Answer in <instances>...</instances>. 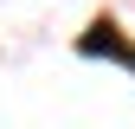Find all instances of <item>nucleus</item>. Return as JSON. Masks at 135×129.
I'll use <instances>...</instances> for the list:
<instances>
[{
  "label": "nucleus",
  "instance_id": "f257e3e1",
  "mask_svg": "<svg viewBox=\"0 0 135 129\" xmlns=\"http://www.w3.org/2000/svg\"><path fill=\"white\" fill-rule=\"evenodd\" d=\"M77 52H84V58H116V64H135V45H129L109 20H97L90 32H84V39H77Z\"/></svg>",
  "mask_w": 135,
  "mask_h": 129
}]
</instances>
